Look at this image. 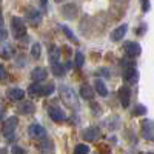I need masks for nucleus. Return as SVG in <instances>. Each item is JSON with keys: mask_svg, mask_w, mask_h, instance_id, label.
I'll return each mask as SVG.
<instances>
[{"mask_svg": "<svg viewBox=\"0 0 154 154\" xmlns=\"http://www.w3.org/2000/svg\"><path fill=\"white\" fill-rule=\"evenodd\" d=\"M28 136L31 139H43V137H46V130L42 125L32 123V125L28 126Z\"/></svg>", "mask_w": 154, "mask_h": 154, "instance_id": "6", "label": "nucleus"}, {"mask_svg": "<svg viewBox=\"0 0 154 154\" xmlns=\"http://www.w3.org/2000/svg\"><path fill=\"white\" fill-rule=\"evenodd\" d=\"M57 3H63V2H66V0H56Z\"/></svg>", "mask_w": 154, "mask_h": 154, "instance_id": "39", "label": "nucleus"}, {"mask_svg": "<svg viewBox=\"0 0 154 154\" xmlns=\"http://www.w3.org/2000/svg\"><path fill=\"white\" fill-rule=\"evenodd\" d=\"M17 111L23 116H31L35 112V105L32 102H22V103L17 106Z\"/></svg>", "mask_w": 154, "mask_h": 154, "instance_id": "12", "label": "nucleus"}, {"mask_svg": "<svg viewBox=\"0 0 154 154\" xmlns=\"http://www.w3.org/2000/svg\"><path fill=\"white\" fill-rule=\"evenodd\" d=\"M46 77H48V71L45 68H42V66H37V68H34L31 71V79L34 80V83H38V82L45 80Z\"/></svg>", "mask_w": 154, "mask_h": 154, "instance_id": "10", "label": "nucleus"}, {"mask_svg": "<svg viewBox=\"0 0 154 154\" xmlns=\"http://www.w3.org/2000/svg\"><path fill=\"white\" fill-rule=\"evenodd\" d=\"M60 28H62V31L65 32V35H66V37L69 38V40H72L74 43H77V42H79V40H77V37L74 35V32H72V31H71V29H69L68 26H65V25H62Z\"/></svg>", "mask_w": 154, "mask_h": 154, "instance_id": "26", "label": "nucleus"}, {"mask_svg": "<svg viewBox=\"0 0 154 154\" xmlns=\"http://www.w3.org/2000/svg\"><path fill=\"white\" fill-rule=\"evenodd\" d=\"M114 3H117V5H126L128 3V0H112Z\"/></svg>", "mask_w": 154, "mask_h": 154, "instance_id": "35", "label": "nucleus"}, {"mask_svg": "<svg viewBox=\"0 0 154 154\" xmlns=\"http://www.w3.org/2000/svg\"><path fill=\"white\" fill-rule=\"evenodd\" d=\"M26 19L29 20V23H32L34 26H37V25L40 23V20H42V16H40V12H38L37 9L28 8L26 9Z\"/></svg>", "mask_w": 154, "mask_h": 154, "instance_id": "13", "label": "nucleus"}, {"mask_svg": "<svg viewBox=\"0 0 154 154\" xmlns=\"http://www.w3.org/2000/svg\"><path fill=\"white\" fill-rule=\"evenodd\" d=\"M119 122H120L119 116H112V117H109V119L106 120V125H108L109 130H116V128L119 126Z\"/></svg>", "mask_w": 154, "mask_h": 154, "instance_id": "24", "label": "nucleus"}, {"mask_svg": "<svg viewBox=\"0 0 154 154\" xmlns=\"http://www.w3.org/2000/svg\"><path fill=\"white\" fill-rule=\"evenodd\" d=\"M88 152H89V146L86 143H79L74 148V154H88Z\"/></svg>", "mask_w": 154, "mask_h": 154, "instance_id": "25", "label": "nucleus"}, {"mask_svg": "<svg viewBox=\"0 0 154 154\" xmlns=\"http://www.w3.org/2000/svg\"><path fill=\"white\" fill-rule=\"evenodd\" d=\"M94 89H96V93L100 94L102 97H106V96H108L106 85L103 83V80H102V79H96V80H94Z\"/></svg>", "mask_w": 154, "mask_h": 154, "instance_id": "18", "label": "nucleus"}, {"mask_svg": "<svg viewBox=\"0 0 154 154\" xmlns=\"http://www.w3.org/2000/svg\"><path fill=\"white\" fill-rule=\"evenodd\" d=\"M148 8H149V3H148V0H142V11L145 12V11H148Z\"/></svg>", "mask_w": 154, "mask_h": 154, "instance_id": "32", "label": "nucleus"}, {"mask_svg": "<svg viewBox=\"0 0 154 154\" xmlns=\"http://www.w3.org/2000/svg\"><path fill=\"white\" fill-rule=\"evenodd\" d=\"M6 35H8L6 29H2V31H0V42H2V40H5V38H6Z\"/></svg>", "mask_w": 154, "mask_h": 154, "instance_id": "33", "label": "nucleus"}, {"mask_svg": "<svg viewBox=\"0 0 154 154\" xmlns=\"http://www.w3.org/2000/svg\"><path fill=\"white\" fill-rule=\"evenodd\" d=\"M12 56H14V48L9 46V45L3 46V48H2V51H0V57L5 59V60H9Z\"/></svg>", "mask_w": 154, "mask_h": 154, "instance_id": "21", "label": "nucleus"}, {"mask_svg": "<svg viewBox=\"0 0 154 154\" xmlns=\"http://www.w3.org/2000/svg\"><path fill=\"white\" fill-rule=\"evenodd\" d=\"M100 136V128L99 126H88L82 131V137L83 140H88V142H93Z\"/></svg>", "mask_w": 154, "mask_h": 154, "instance_id": "7", "label": "nucleus"}, {"mask_svg": "<svg viewBox=\"0 0 154 154\" xmlns=\"http://www.w3.org/2000/svg\"><path fill=\"white\" fill-rule=\"evenodd\" d=\"M48 114H49V117L53 119L54 122H65L66 120L65 111H63L62 108H59L57 105H51L48 108Z\"/></svg>", "mask_w": 154, "mask_h": 154, "instance_id": "5", "label": "nucleus"}, {"mask_svg": "<svg viewBox=\"0 0 154 154\" xmlns=\"http://www.w3.org/2000/svg\"><path fill=\"white\" fill-rule=\"evenodd\" d=\"M28 94H29V96H40V83H32V85H29Z\"/></svg>", "mask_w": 154, "mask_h": 154, "instance_id": "27", "label": "nucleus"}, {"mask_svg": "<svg viewBox=\"0 0 154 154\" xmlns=\"http://www.w3.org/2000/svg\"><path fill=\"white\" fill-rule=\"evenodd\" d=\"M146 154H152V152H146Z\"/></svg>", "mask_w": 154, "mask_h": 154, "instance_id": "41", "label": "nucleus"}, {"mask_svg": "<svg viewBox=\"0 0 154 154\" xmlns=\"http://www.w3.org/2000/svg\"><path fill=\"white\" fill-rule=\"evenodd\" d=\"M75 66H83L85 63V57H83V53H75Z\"/></svg>", "mask_w": 154, "mask_h": 154, "instance_id": "29", "label": "nucleus"}, {"mask_svg": "<svg viewBox=\"0 0 154 154\" xmlns=\"http://www.w3.org/2000/svg\"><path fill=\"white\" fill-rule=\"evenodd\" d=\"M11 152L12 154H26V151H25L22 146H17V145H14V146L11 148Z\"/></svg>", "mask_w": 154, "mask_h": 154, "instance_id": "30", "label": "nucleus"}, {"mask_svg": "<svg viewBox=\"0 0 154 154\" xmlns=\"http://www.w3.org/2000/svg\"><path fill=\"white\" fill-rule=\"evenodd\" d=\"M19 125V119L16 117V116H12V117L6 119L2 125V134L5 137H8V140H12V134H14L16 128Z\"/></svg>", "mask_w": 154, "mask_h": 154, "instance_id": "3", "label": "nucleus"}, {"mask_svg": "<svg viewBox=\"0 0 154 154\" xmlns=\"http://www.w3.org/2000/svg\"><path fill=\"white\" fill-rule=\"evenodd\" d=\"M80 96L83 97V99H88V100H91L93 97H94V89L89 86V85H86V83H83L82 86H80Z\"/></svg>", "mask_w": 154, "mask_h": 154, "instance_id": "19", "label": "nucleus"}, {"mask_svg": "<svg viewBox=\"0 0 154 154\" xmlns=\"http://www.w3.org/2000/svg\"><path fill=\"white\" fill-rule=\"evenodd\" d=\"M40 54H42V46H40V43H34V45L31 46V56H32V59H34V60H38V59H40Z\"/></svg>", "mask_w": 154, "mask_h": 154, "instance_id": "22", "label": "nucleus"}, {"mask_svg": "<svg viewBox=\"0 0 154 154\" xmlns=\"http://www.w3.org/2000/svg\"><path fill=\"white\" fill-rule=\"evenodd\" d=\"M48 59H49V63L51 65H57L59 60H60V49L57 46H51L49 48V53H48Z\"/></svg>", "mask_w": 154, "mask_h": 154, "instance_id": "17", "label": "nucleus"}, {"mask_svg": "<svg viewBox=\"0 0 154 154\" xmlns=\"http://www.w3.org/2000/svg\"><path fill=\"white\" fill-rule=\"evenodd\" d=\"M48 145H49V148H53V143H48ZM45 148H46V139H45L43 145H38V149H40V151H45Z\"/></svg>", "mask_w": 154, "mask_h": 154, "instance_id": "34", "label": "nucleus"}, {"mask_svg": "<svg viewBox=\"0 0 154 154\" xmlns=\"http://www.w3.org/2000/svg\"><path fill=\"white\" fill-rule=\"evenodd\" d=\"M6 96L11 99V100H14V102H19V100H23L25 97V91L22 88H11L6 91Z\"/></svg>", "mask_w": 154, "mask_h": 154, "instance_id": "15", "label": "nucleus"}, {"mask_svg": "<svg viewBox=\"0 0 154 154\" xmlns=\"http://www.w3.org/2000/svg\"><path fill=\"white\" fill-rule=\"evenodd\" d=\"M126 31H128L126 25H120V26H117V28L111 32V40H112V42H120L122 38L125 37Z\"/></svg>", "mask_w": 154, "mask_h": 154, "instance_id": "14", "label": "nucleus"}, {"mask_svg": "<svg viewBox=\"0 0 154 154\" xmlns=\"http://www.w3.org/2000/svg\"><path fill=\"white\" fill-rule=\"evenodd\" d=\"M0 154H8V149L6 148H0Z\"/></svg>", "mask_w": 154, "mask_h": 154, "instance_id": "37", "label": "nucleus"}, {"mask_svg": "<svg viewBox=\"0 0 154 154\" xmlns=\"http://www.w3.org/2000/svg\"><path fill=\"white\" fill-rule=\"evenodd\" d=\"M123 79L130 83H136L137 79H139V71L134 68V66H128L123 69Z\"/></svg>", "mask_w": 154, "mask_h": 154, "instance_id": "11", "label": "nucleus"}, {"mask_svg": "<svg viewBox=\"0 0 154 154\" xmlns=\"http://www.w3.org/2000/svg\"><path fill=\"white\" fill-rule=\"evenodd\" d=\"M2 117H3V112H2V111H0V119H2Z\"/></svg>", "mask_w": 154, "mask_h": 154, "instance_id": "40", "label": "nucleus"}, {"mask_svg": "<svg viewBox=\"0 0 154 154\" xmlns=\"http://www.w3.org/2000/svg\"><path fill=\"white\" fill-rule=\"evenodd\" d=\"M77 12H79V8H77L74 3H69L66 6H63V9H62V14L66 19H74L77 16Z\"/></svg>", "mask_w": 154, "mask_h": 154, "instance_id": "16", "label": "nucleus"}, {"mask_svg": "<svg viewBox=\"0 0 154 154\" xmlns=\"http://www.w3.org/2000/svg\"><path fill=\"white\" fill-rule=\"evenodd\" d=\"M143 114H146V108L143 106V105H134V108H133V116H136V117H139V116H143Z\"/></svg>", "mask_w": 154, "mask_h": 154, "instance_id": "28", "label": "nucleus"}, {"mask_svg": "<svg viewBox=\"0 0 154 154\" xmlns=\"http://www.w3.org/2000/svg\"><path fill=\"white\" fill-rule=\"evenodd\" d=\"M65 72H66V68L63 66V65H60V63H57V65L53 66V74L57 75V77H63V75H65Z\"/></svg>", "mask_w": 154, "mask_h": 154, "instance_id": "23", "label": "nucleus"}, {"mask_svg": "<svg viewBox=\"0 0 154 154\" xmlns=\"http://www.w3.org/2000/svg\"><path fill=\"white\" fill-rule=\"evenodd\" d=\"M123 51L126 53L128 57H137L142 53V46L137 42H125L123 43Z\"/></svg>", "mask_w": 154, "mask_h": 154, "instance_id": "4", "label": "nucleus"}, {"mask_svg": "<svg viewBox=\"0 0 154 154\" xmlns=\"http://www.w3.org/2000/svg\"><path fill=\"white\" fill-rule=\"evenodd\" d=\"M6 77V69H5V66L2 65V63H0V80H3Z\"/></svg>", "mask_w": 154, "mask_h": 154, "instance_id": "31", "label": "nucleus"}, {"mask_svg": "<svg viewBox=\"0 0 154 154\" xmlns=\"http://www.w3.org/2000/svg\"><path fill=\"white\" fill-rule=\"evenodd\" d=\"M59 93H60L62 102H65L66 106H69V108H72V109L79 108V100H77V96H75V93L72 91L71 88L62 85V86H59Z\"/></svg>", "mask_w": 154, "mask_h": 154, "instance_id": "1", "label": "nucleus"}, {"mask_svg": "<svg viewBox=\"0 0 154 154\" xmlns=\"http://www.w3.org/2000/svg\"><path fill=\"white\" fill-rule=\"evenodd\" d=\"M40 3H42V6H46L48 5V0H40Z\"/></svg>", "mask_w": 154, "mask_h": 154, "instance_id": "38", "label": "nucleus"}, {"mask_svg": "<svg viewBox=\"0 0 154 154\" xmlns=\"http://www.w3.org/2000/svg\"><path fill=\"white\" fill-rule=\"evenodd\" d=\"M11 32L16 38H22L26 35V25L20 17H12L11 20Z\"/></svg>", "mask_w": 154, "mask_h": 154, "instance_id": "2", "label": "nucleus"}, {"mask_svg": "<svg viewBox=\"0 0 154 154\" xmlns=\"http://www.w3.org/2000/svg\"><path fill=\"white\" fill-rule=\"evenodd\" d=\"M54 89H56V85L53 82H49L46 85H40V96H49V94H53Z\"/></svg>", "mask_w": 154, "mask_h": 154, "instance_id": "20", "label": "nucleus"}, {"mask_svg": "<svg viewBox=\"0 0 154 154\" xmlns=\"http://www.w3.org/2000/svg\"><path fill=\"white\" fill-rule=\"evenodd\" d=\"M2 29H5V28H3V19H2V16H0V31Z\"/></svg>", "mask_w": 154, "mask_h": 154, "instance_id": "36", "label": "nucleus"}, {"mask_svg": "<svg viewBox=\"0 0 154 154\" xmlns=\"http://www.w3.org/2000/svg\"><path fill=\"white\" fill-rule=\"evenodd\" d=\"M142 136L146 139V140H152L154 139V133H152V120L149 119H145L142 120Z\"/></svg>", "mask_w": 154, "mask_h": 154, "instance_id": "9", "label": "nucleus"}, {"mask_svg": "<svg viewBox=\"0 0 154 154\" xmlns=\"http://www.w3.org/2000/svg\"><path fill=\"white\" fill-rule=\"evenodd\" d=\"M119 99H120V103L123 108L130 106V102H131V89L128 86H120L119 88Z\"/></svg>", "mask_w": 154, "mask_h": 154, "instance_id": "8", "label": "nucleus"}]
</instances>
